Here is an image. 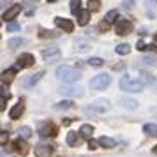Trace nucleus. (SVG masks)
Wrapping results in <instances>:
<instances>
[{"instance_id": "6ab92c4d", "label": "nucleus", "mask_w": 157, "mask_h": 157, "mask_svg": "<svg viewBox=\"0 0 157 157\" xmlns=\"http://www.w3.org/2000/svg\"><path fill=\"white\" fill-rule=\"evenodd\" d=\"M39 37L41 39H57L58 34L53 30H46V29H39Z\"/></svg>"}, {"instance_id": "7c9ffc66", "label": "nucleus", "mask_w": 157, "mask_h": 157, "mask_svg": "<svg viewBox=\"0 0 157 157\" xmlns=\"http://www.w3.org/2000/svg\"><path fill=\"white\" fill-rule=\"evenodd\" d=\"M7 30L9 32H20L21 30V25L16 23V21H11V23H7Z\"/></svg>"}, {"instance_id": "4c0bfd02", "label": "nucleus", "mask_w": 157, "mask_h": 157, "mask_svg": "<svg viewBox=\"0 0 157 157\" xmlns=\"http://www.w3.org/2000/svg\"><path fill=\"white\" fill-rule=\"evenodd\" d=\"M88 148L95 150V148H97V141H95V140H90V141H88Z\"/></svg>"}, {"instance_id": "f03ea898", "label": "nucleus", "mask_w": 157, "mask_h": 157, "mask_svg": "<svg viewBox=\"0 0 157 157\" xmlns=\"http://www.w3.org/2000/svg\"><path fill=\"white\" fill-rule=\"evenodd\" d=\"M118 86H120V90H124V92H141L143 90V81L138 79V78L124 76V78H120Z\"/></svg>"}, {"instance_id": "f257e3e1", "label": "nucleus", "mask_w": 157, "mask_h": 157, "mask_svg": "<svg viewBox=\"0 0 157 157\" xmlns=\"http://www.w3.org/2000/svg\"><path fill=\"white\" fill-rule=\"evenodd\" d=\"M57 78L60 81H64V83H74V81H78L81 78V72L76 71V69H72V67L62 65V67L57 69Z\"/></svg>"}, {"instance_id": "473e14b6", "label": "nucleus", "mask_w": 157, "mask_h": 157, "mask_svg": "<svg viewBox=\"0 0 157 157\" xmlns=\"http://www.w3.org/2000/svg\"><path fill=\"white\" fill-rule=\"evenodd\" d=\"M57 109H69V108H72V101H62V102H58Z\"/></svg>"}, {"instance_id": "a19ab883", "label": "nucleus", "mask_w": 157, "mask_h": 157, "mask_svg": "<svg viewBox=\"0 0 157 157\" xmlns=\"http://www.w3.org/2000/svg\"><path fill=\"white\" fill-rule=\"evenodd\" d=\"M48 2H55V0H48Z\"/></svg>"}, {"instance_id": "58836bf2", "label": "nucleus", "mask_w": 157, "mask_h": 157, "mask_svg": "<svg viewBox=\"0 0 157 157\" xmlns=\"http://www.w3.org/2000/svg\"><path fill=\"white\" fill-rule=\"evenodd\" d=\"M124 67H125L124 64H118V65H115L113 69H115V71H120V69H124Z\"/></svg>"}, {"instance_id": "a878e982", "label": "nucleus", "mask_w": 157, "mask_h": 157, "mask_svg": "<svg viewBox=\"0 0 157 157\" xmlns=\"http://www.w3.org/2000/svg\"><path fill=\"white\" fill-rule=\"evenodd\" d=\"M9 97H11V94H9L6 88H2V101H0V109H2V111L6 109V102H7Z\"/></svg>"}, {"instance_id": "72a5a7b5", "label": "nucleus", "mask_w": 157, "mask_h": 157, "mask_svg": "<svg viewBox=\"0 0 157 157\" xmlns=\"http://www.w3.org/2000/svg\"><path fill=\"white\" fill-rule=\"evenodd\" d=\"M99 30H101V32H108V30H109V23H108L106 20H104V21H101Z\"/></svg>"}, {"instance_id": "9b49d317", "label": "nucleus", "mask_w": 157, "mask_h": 157, "mask_svg": "<svg viewBox=\"0 0 157 157\" xmlns=\"http://www.w3.org/2000/svg\"><path fill=\"white\" fill-rule=\"evenodd\" d=\"M58 92L62 94V95H72V97H79V95H83V90H81L79 86H60Z\"/></svg>"}, {"instance_id": "39448f33", "label": "nucleus", "mask_w": 157, "mask_h": 157, "mask_svg": "<svg viewBox=\"0 0 157 157\" xmlns=\"http://www.w3.org/2000/svg\"><path fill=\"white\" fill-rule=\"evenodd\" d=\"M60 57H62V55H60V50H58V48H46V50H43V58L46 62H50V64L58 62Z\"/></svg>"}, {"instance_id": "b1692460", "label": "nucleus", "mask_w": 157, "mask_h": 157, "mask_svg": "<svg viewBox=\"0 0 157 157\" xmlns=\"http://www.w3.org/2000/svg\"><path fill=\"white\" fill-rule=\"evenodd\" d=\"M143 131H145L147 134L155 136L157 138V125H154V124H147V125H143Z\"/></svg>"}, {"instance_id": "6e6552de", "label": "nucleus", "mask_w": 157, "mask_h": 157, "mask_svg": "<svg viewBox=\"0 0 157 157\" xmlns=\"http://www.w3.org/2000/svg\"><path fill=\"white\" fill-rule=\"evenodd\" d=\"M32 64H34V57H32L30 53H23L21 57L18 58L16 67H20V69H27V67H32Z\"/></svg>"}, {"instance_id": "ddd939ff", "label": "nucleus", "mask_w": 157, "mask_h": 157, "mask_svg": "<svg viewBox=\"0 0 157 157\" xmlns=\"http://www.w3.org/2000/svg\"><path fill=\"white\" fill-rule=\"evenodd\" d=\"M23 111H25V104H23L21 101L16 104L11 111H9V117L13 118V120H16V118H21V115H23Z\"/></svg>"}, {"instance_id": "f8f14e48", "label": "nucleus", "mask_w": 157, "mask_h": 157, "mask_svg": "<svg viewBox=\"0 0 157 157\" xmlns=\"http://www.w3.org/2000/svg\"><path fill=\"white\" fill-rule=\"evenodd\" d=\"M108 109V101H97V102H94L92 106H88L85 109L86 113H92V111H106Z\"/></svg>"}, {"instance_id": "2eb2a0df", "label": "nucleus", "mask_w": 157, "mask_h": 157, "mask_svg": "<svg viewBox=\"0 0 157 157\" xmlns=\"http://www.w3.org/2000/svg\"><path fill=\"white\" fill-rule=\"evenodd\" d=\"M16 76V67H11V69H7V71L2 72V83L6 85V83H11L13 79H14Z\"/></svg>"}, {"instance_id": "e433bc0d", "label": "nucleus", "mask_w": 157, "mask_h": 157, "mask_svg": "<svg viewBox=\"0 0 157 157\" xmlns=\"http://www.w3.org/2000/svg\"><path fill=\"white\" fill-rule=\"evenodd\" d=\"M143 62H145V64H150V65H155V58L154 57H143Z\"/></svg>"}, {"instance_id": "79ce46f5", "label": "nucleus", "mask_w": 157, "mask_h": 157, "mask_svg": "<svg viewBox=\"0 0 157 157\" xmlns=\"http://www.w3.org/2000/svg\"><path fill=\"white\" fill-rule=\"evenodd\" d=\"M155 154H157V148H155Z\"/></svg>"}, {"instance_id": "0eeeda50", "label": "nucleus", "mask_w": 157, "mask_h": 157, "mask_svg": "<svg viewBox=\"0 0 157 157\" xmlns=\"http://www.w3.org/2000/svg\"><path fill=\"white\" fill-rule=\"evenodd\" d=\"M21 9H23V6H20V4H14V6H11V7L4 13V20L6 21H9V20H14L16 16L21 13Z\"/></svg>"}, {"instance_id": "a211bd4d", "label": "nucleus", "mask_w": 157, "mask_h": 157, "mask_svg": "<svg viewBox=\"0 0 157 157\" xmlns=\"http://www.w3.org/2000/svg\"><path fill=\"white\" fill-rule=\"evenodd\" d=\"M99 145L101 147H104V148H113V147H117V141H115L113 138L102 136V138H99Z\"/></svg>"}, {"instance_id": "f704fd0d", "label": "nucleus", "mask_w": 157, "mask_h": 157, "mask_svg": "<svg viewBox=\"0 0 157 157\" xmlns=\"http://www.w3.org/2000/svg\"><path fill=\"white\" fill-rule=\"evenodd\" d=\"M7 140H9V132L2 131V134H0V143H2V145H6V143H7Z\"/></svg>"}, {"instance_id": "c85d7f7f", "label": "nucleus", "mask_w": 157, "mask_h": 157, "mask_svg": "<svg viewBox=\"0 0 157 157\" xmlns=\"http://www.w3.org/2000/svg\"><path fill=\"white\" fill-rule=\"evenodd\" d=\"M20 44H23L21 37H16V39H9V41H7V46L11 48V50H14L16 46H20Z\"/></svg>"}, {"instance_id": "aec40b11", "label": "nucleus", "mask_w": 157, "mask_h": 157, "mask_svg": "<svg viewBox=\"0 0 157 157\" xmlns=\"http://www.w3.org/2000/svg\"><path fill=\"white\" fill-rule=\"evenodd\" d=\"M88 20H90V11L86 9V11H81L78 14V25H81V27H85L86 23H88Z\"/></svg>"}, {"instance_id": "9d476101", "label": "nucleus", "mask_w": 157, "mask_h": 157, "mask_svg": "<svg viewBox=\"0 0 157 157\" xmlns=\"http://www.w3.org/2000/svg\"><path fill=\"white\" fill-rule=\"evenodd\" d=\"M55 25H57L58 29L65 30V32H72L74 30V23L71 21V20H65V18H55Z\"/></svg>"}, {"instance_id": "ea45409f", "label": "nucleus", "mask_w": 157, "mask_h": 157, "mask_svg": "<svg viewBox=\"0 0 157 157\" xmlns=\"http://www.w3.org/2000/svg\"><path fill=\"white\" fill-rule=\"evenodd\" d=\"M154 41H155V43H157V34H155V36H154Z\"/></svg>"}, {"instance_id": "bb28decb", "label": "nucleus", "mask_w": 157, "mask_h": 157, "mask_svg": "<svg viewBox=\"0 0 157 157\" xmlns=\"http://www.w3.org/2000/svg\"><path fill=\"white\" fill-rule=\"evenodd\" d=\"M117 18H118V11H117V9H113V11H109V13L106 14V18H104V20H106L108 23H113V21H117Z\"/></svg>"}, {"instance_id": "5701e85b", "label": "nucleus", "mask_w": 157, "mask_h": 157, "mask_svg": "<svg viewBox=\"0 0 157 157\" xmlns=\"http://www.w3.org/2000/svg\"><path fill=\"white\" fill-rule=\"evenodd\" d=\"M120 104H124L125 108H131V109H134V108L138 106V101L129 99V97H122V99H120Z\"/></svg>"}, {"instance_id": "f3484780", "label": "nucleus", "mask_w": 157, "mask_h": 157, "mask_svg": "<svg viewBox=\"0 0 157 157\" xmlns=\"http://www.w3.org/2000/svg\"><path fill=\"white\" fill-rule=\"evenodd\" d=\"M92 132H94V127L92 125H88V124H85V125H81V129H79V134L83 136L85 140H92Z\"/></svg>"}, {"instance_id": "7ed1b4c3", "label": "nucleus", "mask_w": 157, "mask_h": 157, "mask_svg": "<svg viewBox=\"0 0 157 157\" xmlns=\"http://www.w3.org/2000/svg\"><path fill=\"white\" fill-rule=\"evenodd\" d=\"M111 83V76L109 74H97V76H94L90 79V86H92L94 90H104L108 88Z\"/></svg>"}, {"instance_id": "cd10ccee", "label": "nucleus", "mask_w": 157, "mask_h": 157, "mask_svg": "<svg viewBox=\"0 0 157 157\" xmlns=\"http://www.w3.org/2000/svg\"><path fill=\"white\" fill-rule=\"evenodd\" d=\"M99 9H101L99 0H90V2H88V11H90V13H95V11H99Z\"/></svg>"}, {"instance_id": "c9c22d12", "label": "nucleus", "mask_w": 157, "mask_h": 157, "mask_svg": "<svg viewBox=\"0 0 157 157\" xmlns=\"http://www.w3.org/2000/svg\"><path fill=\"white\" fill-rule=\"evenodd\" d=\"M136 50H140V51H145V50H148V46L143 43V41H138V44H136Z\"/></svg>"}, {"instance_id": "412c9836", "label": "nucleus", "mask_w": 157, "mask_h": 157, "mask_svg": "<svg viewBox=\"0 0 157 157\" xmlns=\"http://www.w3.org/2000/svg\"><path fill=\"white\" fill-rule=\"evenodd\" d=\"M79 136H81V134L74 132V131H72V132H69V134H67V143H69L71 147H76V145L79 143Z\"/></svg>"}, {"instance_id": "2f4dec72", "label": "nucleus", "mask_w": 157, "mask_h": 157, "mask_svg": "<svg viewBox=\"0 0 157 157\" xmlns=\"http://www.w3.org/2000/svg\"><path fill=\"white\" fill-rule=\"evenodd\" d=\"M88 64L94 65V67H101V65L104 64V60H102V58H99V57H92L90 60H88Z\"/></svg>"}, {"instance_id": "20e7f679", "label": "nucleus", "mask_w": 157, "mask_h": 157, "mask_svg": "<svg viewBox=\"0 0 157 157\" xmlns=\"http://www.w3.org/2000/svg\"><path fill=\"white\" fill-rule=\"evenodd\" d=\"M115 30H117L118 36H127V34L132 32V23L129 21V20L120 18V20H117V27H115Z\"/></svg>"}, {"instance_id": "dca6fc26", "label": "nucleus", "mask_w": 157, "mask_h": 157, "mask_svg": "<svg viewBox=\"0 0 157 157\" xmlns=\"http://www.w3.org/2000/svg\"><path fill=\"white\" fill-rule=\"evenodd\" d=\"M43 74H44V71H39V72H36V74H32V76H30L29 79H25V83H23V85L27 86V88L34 86V85L37 83V81H39V79L43 78Z\"/></svg>"}, {"instance_id": "c756f323", "label": "nucleus", "mask_w": 157, "mask_h": 157, "mask_svg": "<svg viewBox=\"0 0 157 157\" xmlns=\"http://www.w3.org/2000/svg\"><path fill=\"white\" fill-rule=\"evenodd\" d=\"M30 134H32V131H30V127H27V125L20 129V138H23V140H29Z\"/></svg>"}, {"instance_id": "1a4fd4ad", "label": "nucleus", "mask_w": 157, "mask_h": 157, "mask_svg": "<svg viewBox=\"0 0 157 157\" xmlns=\"http://www.w3.org/2000/svg\"><path fill=\"white\" fill-rule=\"evenodd\" d=\"M53 147L51 145H36V157H51Z\"/></svg>"}, {"instance_id": "423d86ee", "label": "nucleus", "mask_w": 157, "mask_h": 157, "mask_svg": "<svg viewBox=\"0 0 157 157\" xmlns=\"http://www.w3.org/2000/svg\"><path fill=\"white\" fill-rule=\"evenodd\" d=\"M39 136H41V138H55V136H57V127H55V125H53V124H50V122H48V124H43V125H41V127H39Z\"/></svg>"}, {"instance_id": "4468645a", "label": "nucleus", "mask_w": 157, "mask_h": 157, "mask_svg": "<svg viewBox=\"0 0 157 157\" xmlns=\"http://www.w3.org/2000/svg\"><path fill=\"white\" fill-rule=\"evenodd\" d=\"M14 150H16V152H20L21 155H27V154H29V145H27L25 140L18 138V140L14 141Z\"/></svg>"}, {"instance_id": "393cba45", "label": "nucleus", "mask_w": 157, "mask_h": 157, "mask_svg": "<svg viewBox=\"0 0 157 157\" xmlns=\"http://www.w3.org/2000/svg\"><path fill=\"white\" fill-rule=\"evenodd\" d=\"M117 53L118 55H129L131 53V46L129 44H118L117 46Z\"/></svg>"}, {"instance_id": "4be33fe9", "label": "nucleus", "mask_w": 157, "mask_h": 157, "mask_svg": "<svg viewBox=\"0 0 157 157\" xmlns=\"http://www.w3.org/2000/svg\"><path fill=\"white\" fill-rule=\"evenodd\" d=\"M69 6H71V13H72V14L78 16L79 13H81V0H71V4H69Z\"/></svg>"}]
</instances>
